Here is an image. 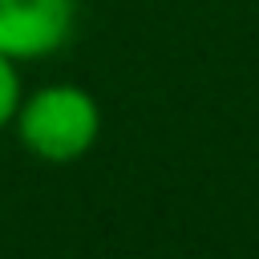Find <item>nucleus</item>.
I'll return each mask as SVG.
<instances>
[{"label":"nucleus","instance_id":"2","mask_svg":"<svg viewBox=\"0 0 259 259\" xmlns=\"http://www.w3.org/2000/svg\"><path fill=\"white\" fill-rule=\"evenodd\" d=\"M77 28V0H0V53L20 61L53 57Z\"/></svg>","mask_w":259,"mask_h":259},{"label":"nucleus","instance_id":"3","mask_svg":"<svg viewBox=\"0 0 259 259\" xmlns=\"http://www.w3.org/2000/svg\"><path fill=\"white\" fill-rule=\"evenodd\" d=\"M24 101V85H20V65L12 57L0 53V130H8L16 121V109Z\"/></svg>","mask_w":259,"mask_h":259},{"label":"nucleus","instance_id":"1","mask_svg":"<svg viewBox=\"0 0 259 259\" xmlns=\"http://www.w3.org/2000/svg\"><path fill=\"white\" fill-rule=\"evenodd\" d=\"M12 130L32 158H40L49 166H65V162L85 158L97 146L101 109L85 85L53 81V85L24 93Z\"/></svg>","mask_w":259,"mask_h":259}]
</instances>
